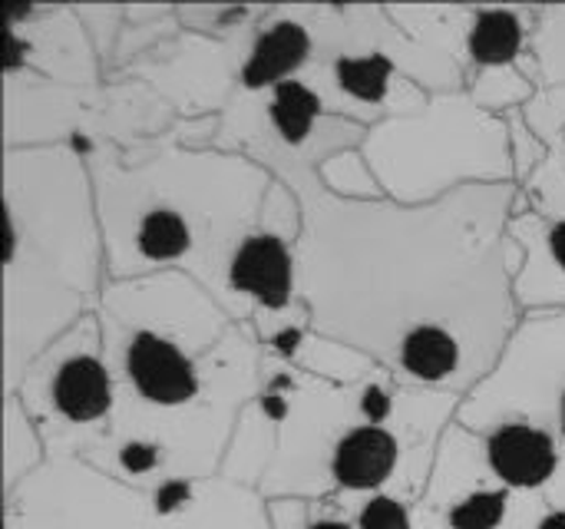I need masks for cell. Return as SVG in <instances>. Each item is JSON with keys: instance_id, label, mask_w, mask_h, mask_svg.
I'll use <instances>...</instances> for the list:
<instances>
[{"instance_id": "5b68a950", "label": "cell", "mask_w": 565, "mask_h": 529, "mask_svg": "<svg viewBox=\"0 0 565 529\" xmlns=\"http://www.w3.org/2000/svg\"><path fill=\"white\" fill-rule=\"evenodd\" d=\"M56 408L70 421H96L109 408V378L93 358H73L53 381Z\"/></svg>"}, {"instance_id": "9a60e30c", "label": "cell", "mask_w": 565, "mask_h": 529, "mask_svg": "<svg viewBox=\"0 0 565 529\" xmlns=\"http://www.w3.org/2000/svg\"><path fill=\"white\" fill-rule=\"evenodd\" d=\"M536 529H565V507H556V510H550L543 520H540V527Z\"/></svg>"}, {"instance_id": "30bf717a", "label": "cell", "mask_w": 565, "mask_h": 529, "mask_svg": "<svg viewBox=\"0 0 565 529\" xmlns=\"http://www.w3.org/2000/svg\"><path fill=\"white\" fill-rule=\"evenodd\" d=\"M185 225L172 212H152L139 229V248L146 258H175L185 248Z\"/></svg>"}, {"instance_id": "9c48e42d", "label": "cell", "mask_w": 565, "mask_h": 529, "mask_svg": "<svg viewBox=\"0 0 565 529\" xmlns=\"http://www.w3.org/2000/svg\"><path fill=\"white\" fill-rule=\"evenodd\" d=\"M318 96L305 86V83H281L275 89V103H271V119L278 126V133L288 139V142H301L318 116Z\"/></svg>"}, {"instance_id": "4fadbf2b", "label": "cell", "mask_w": 565, "mask_h": 529, "mask_svg": "<svg viewBox=\"0 0 565 529\" xmlns=\"http://www.w3.org/2000/svg\"><path fill=\"white\" fill-rule=\"evenodd\" d=\"M361 529H411L407 510L391 497H374L361 514Z\"/></svg>"}, {"instance_id": "277c9868", "label": "cell", "mask_w": 565, "mask_h": 529, "mask_svg": "<svg viewBox=\"0 0 565 529\" xmlns=\"http://www.w3.org/2000/svg\"><path fill=\"white\" fill-rule=\"evenodd\" d=\"M397 461V444L381 427H361L348 434L334 454V477L351 490H374L381 487Z\"/></svg>"}, {"instance_id": "5bb4252c", "label": "cell", "mask_w": 565, "mask_h": 529, "mask_svg": "<svg viewBox=\"0 0 565 529\" xmlns=\"http://www.w3.org/2000/svg\"><path fill=\"white\" fill-rule=\"evenodd\" d=\"M156 464V454L149 447H126L122 451V467L132 470V474H142Z\"/></svg>"}, {"instance_id": "ba28073f", "label": "cell", "mask_w": 565, "mask_h": 529, "mask_svg": "<svg viewBox=\"0 0 565 529\" xmlns=\"http://www.w3.org/2000/svg\"><path fill=\"white\" fill-rule=\"evenodd\" d=\"M523 46V23L510 10H487L480 13L470 50L480 63H510Z\"/></svg>"}, {"instance_id": "3957f363", "label": "cell", "mask_w": 565, "mask_h": 529, "mask_svg": "<svg viewBox=\"0 0 565 529\" xmlns=\"http://www.w3.org/2000/svg\"><path fill=\"white\" fill-rule=\"evenodd\" d=\"M232 282L238 292L255 295L268 308H281L291 288V265H288L285 245L275 235L248 239L232 262Z\"/></svg>"}, {"instance_id": "8fae6325", "label": "cell", "mask_w": 565, "mask_h": 529, "mask_svg": "<svg viewBox=\"0 0 565 529\" xmlns=\"http://www.w3.org/2000/svg\"><path fill=\"white\" fill-rule=\"evenodd\" d=\"M510 510V497L503 490H483L467 497L463 504L454 507L450 514V527L454 529H497L507 520Z\"/></svg>"}, {"instance_id": "52a82bcc", "label": "cell", "mask_w": 565, "mask_h": 529, "mask_svg": "<svg viewBox=\"0 0 565 529\" xmlns=\"http://www.w3.org/2000/svg\"><path fill=\"white\" fill-rule=\"evenodd\" d=\"M401 361H404V368H407L414 378L440 381V378H450V374L457 371L460 351H457V341H454L447 331L417 328V331H411L407 341L401 345Z\"/></svg>"}, {"instance_id": "8992f818", "label": "cell", "mask_w": 565, "mask_h": 529, "mask_svg": "<svg viewBox=\"0 0 565 529\" xmlns=\"http://www.w3.org/2000/svg\"><path fill=\"white\" fill-rule=\"evenodd\" d=\"M308 53V36L298 23H278L275 30H268L258 46H255V56L245 70V83L252 86H262V83H271L278 76H285L288 70H295Z\"/></svg>"}, {"instance_id": "7c38bea8", "label": "cell", "mask_w": 565, "mask_h": 529, "mask_svg": "<svg viewBox=\"0 0 565 529\" xmlns=\"http://www.w3.org/2000/svg\"><path fill=\"white\" fill-rule=\"evenodd\" d=\"M338 73H341V83L354 96H361V99H381L384 96V86H387L391 66L381 56H364V60H344Z\"/></svg>"}, {"instance_id": "2e32d148", "label": "cell", "mask_w": 565, "mask_h": 529, "mask_svg": "<svg viewBox=\"0 0 565 529\" xmlns=\"http://www.w3.org/2000/svg\"><path fill=\"white\" fill-rule=\"evenodd\" d=\"M364 411H367L371 417H381V414L387 411V401H384V394H367V398H364Z\"/></svg>"}, {"instance_id": "e0dca14e", "label": "cell", "mask_w": 565, "mask_h": 529, "mask_svg": "<svg viewBox=\"0 0 565 529\" xmlns=\"http://www.w3.org/2000/svg\"><path fill=\"white\" fill-rule=\"evenodd\" d=\"M311 529H351L348 523H315Z\"/></svg>"}, {"instance_id": "6da1fadb", "label": "cell", "mask_w": 565, "mask_h": 529, "mask_svg": "<svg viewBox=\"0 0 565 529\" xmlns=\"http://www.w3.org/2000/svg\"><path fill=\"white\" fill-rule=\"evenodd\" d=\"M487 457L493 474L513 490H543L556 480L563 467V454L556 447L553 431L526 421L497 427L487 444Z\"/></svg>"}, {"instance_id": "7a4b0ae2", "label": "cell", "mask_w": 565, "mask_h": 529, "mask_svg": "<svg viewBox=\"0 0 565 529\" xmlns=\"http://www.w3.org/2000/svg\"><path fill=\"white\" fill-rule=\"evenodd\" d=\"M126 364L139 394L156 404H185L189 398H195L199 381L192 364L175 345L156 335H139L129 348Z\"/></svg>"}]
</instances>
